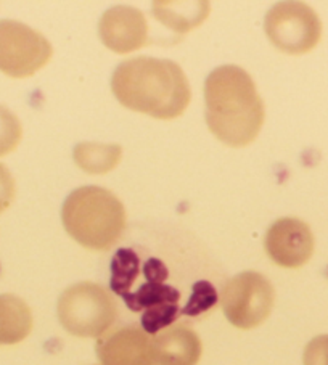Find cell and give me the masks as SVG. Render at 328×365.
I'll return each instance as SVG.
<instances>
[{
	"label": "cell",
	"instance_id": "6da1fadb",
	"mask_svg": "<svg viewBox=\"0 0 328 365\" xmlns=\"http://www.w3.org/2000/svg\"><path fill=\"white\" fill-rule=\"evenodd\" d=\"M111 91L125 108L156 119L179 118L192 98L178 63L151 56L123 61L113 73Z\"/></svg>",
	"mask_w": 328,
	"mask_h": 365
},
{
	"label": "cell",
	"instance_id": "7a4b0ae2",
	"mask_svg": "<svg viewBox=\"0 0 328 365\" xmlns=\"http://www.w3.org/2000/svg\"><path fill=\"white\" fill-rule=\"evenodd\" d=\"M205 98L207 128L220 142L240 148L256 140L266 110L253 78L243 68L214 69L206 78Z\"/></svg>",
	"mask_w": 328,
	"mask_h": 365
},
{
	"label": "cell",
	"instance_id": "3957f363",
	"mask_svg": "<svg viewBox=\"0 0 328 365\" xmlns=\"http://www.w3.org/2000/svg\"><path fill=\"white\" fill-rule=\"evenodd\" d=\"M63 225L71 238L93 251L110 250L125 229V207L106 188L81 187L69 195L61 210Z\"/></svg>",
	"mask_w": 328,
	"mask_h": 365
},
{
	"label": "cell",
	"instance_id": "277c9868",
	"mask_svg": "<svg viewBox=\"0 0 328 365\" xmlns=\"http://www.w3.org/2000/svg\"><path fill=\"white\" fill-rule=\"evenodd\" d=\"M168 277L166 264L150 257L140 264L134 283L121 297L132 312H142L140 327L151 336L171 327L182 314L180 292L166 283Z\"/></svg>",
	"mask_w": 328,
	"mask_h": 365
},
{
	"label": "cell",
	"instance_id": "5b68a950",
	"mask_svg": "<svg viewBox=\"0 0 328 365\" xmlns=\"http://www.w3.org/2000/svg\"><path fill=\"white\" fill-rule=\"evenodd\" d=\"M56 311L63 329L79 338H102L118 317V304L111 293L92 282L66 288Z\"/></svg>",
	"mask_w": 328,
	"mask_h": 365
},
{
	"label": "cell",
	"instance_id": "8992f818",
	"mask_svg": "<svg viewBox=\"0 0 328 365\" xmlns=\"http://www.w3.org/2000/svg\"><path fill=\"white\" fill-rule=\"evenodd\" d=\"M274 287L260 272H242L225 283L220 292L224 316L237 329L251 330L267 320L274 307Z\"/></svg>",
	"mask_w": 328,
	"mask_h": 365
},
{
	"label": "cell",
	"instance_id": "52a82bcc",
	"mask_svg": "<svg viewBox=\"0 0 328 365\" xmlns=\"http://www.w3.org/2000/svg\"><path fill=\"white\" fill-rule=\"evenodd\" d=\"M53 48L43 34L28 24L0 21V71L10 78H28L52 58Z\"/></svg>",
	"mask_w": 328,
	"mask_h": 365
},
{
	"label": "cell",
	"instance_id": "ba28073f",
	"mask_svg": "<svg viewBox=\"0 0 328 365\" xmlns=\"http://www.w3.org/2000/svg\"><path fill=\"white\" fill-rule=\"evenodd\" d=\"M264 29L272 46L287 53L304 52L315 39L314 15L301 4H277L266 15Z\"/></svg>",
	"mask_w": 328,
	"mask_h": 365
},
{
	"label": "cell",
	"instance_id": "9c48e42d",
	"mask_svg": "<svg viewBox=\"0 0 328 365\" xmlns=\"http://www.w3.org/2000/svg\"><path fill=\"white\" fill-rule=\"evenodd\" d=\"M100 39L116 53H130L148 43V23L134 7H113L100 18Z\"/></svg>",
	"mask_w": 328,
	"mask_h": 365
},
{
	"label": "cell",
	"instance_id": "30bf717a",
	"mask_svg": "<svg viewBox=\"0 0 328 365\" xmlns=\"http://www.w3.org/2000/svg\"><path fill=\"white\" fill-rule=\"evenodd\" d=\"M97 356L102 365H155L153 336L142 327H121L98 339Z\"/></svg>",
	"mask_w": 328,
	"mask_h": 365
},
{
	"label": "cell",
	"instance_id": "8fae6325",
	"mask_svg": "<svg viewBox=\"0 0 328 365\" xmlns=\"http://www.w3.org/2000/svg\"><path fill=\"white\" fill-rule=\"evenodd\" d=\"M267 256L282 267H296L311 251V237L304 224L296 219H280L270 225L264 240Z\"/></svg>",
	"mask_w": 328,
	"mask_h": 365
},
{
	"label": "cell",
	"instance_id": "7c38bea8",
	"mask_svg": "<svg viewBox=\"0 0 328 365\" xmlns=\"http://www.w3.org/2000/svg\"><path fill=\"white\" fill-rule=\"evenodd\" d=\"M203 346L187 325H171L153 336L155 365H198Z\"/></svg>",
	"mask_w": 328,
	"mask_h": 365
},
{
	"label": "cell",
	"instance_id": "4fadbf2b",
	"mask_svg": "<svg viewBox=\"0 0 328 365\" xmlns=\"http://www.w3.org/2000/svg\"><path fill=\"white\" fill-rule=\"evenodd\" d=\"M33 312L15 294H0V344H16L33 330Z\"/></svg>",
	"mask_w": 328,
	"mask_h": 365
},
{
	"label": "cell",
	"instance_id": "5bb4252c",
	"mask_svg": "<svg viewBox=\"0 0 328 365\" xmlns=\"http://www.w3.org/2000/svg\"><path fill=\"white\" fill-rule=\"evenodd\" d=\"M153 14L164 26L185 34L197 28L210 15L207 2H155Z\"/></svg>",
	"mask_w": 328,
	"mask_h": 365
},
{
	"label": "cell",
	"instance_id": "9a60e30c",
	"mask_svg": "<svg viewBox=\"0 0 328 365\" xmlns=\"http://www.w3.org/2000/svg\"><path fill=\"white\" fill-rule=\"evenodd\" d=\"M74 161L82 171L89 174H106L115 169L123 156V148L116 143L86 142L76 145Z\"/></svg>",
	"mask_w": 328,
	"mask_h": 365
},
{
	"label": "cell",
	"instance_id": "2e32d148",
	"mask_svg": "<svg viewBox=\"0 0 328 365\" xmlns=\"http://www.w3.org/2000/svg\"><path fill=\"white\" fill-rule=\"evenodd\" d=\"M23 128L20 119L7 106L0 105V156H5L16 150L21 142Z\"/></svg>",
	"mask_w": 328,
	"mask_h": 365
},
{
	"label": "cell",
	"instance_id": "e0dca14e",
	"mask_svg": "<svg viewBox=\"0 0 328 365\" xmlns=\"http://www.w3.org/2000/svg\"><path fill=\"white\" fill-rule=\"evenodd\" d=\"M217 293L210 282L200 280L192 288V297L188 299L185 307H182V314L184 316H200L206 311H210L211 307L217 304Z\"/></svg>",
	"mask_w": 328,
	"mask_h": 365
},
{
	"label": "cell",
	"instance_id": "ac0fdd59",
	"mask_svg": "<svg viewBox=\"0 0 328 365\" xmlns=\"http://www.w3.org/2000/svg\"><path fill=\"white\" fill-rule=\"evenodd\" d=\"M16 193L15 179L11 173L0 163V214H2L7 207L14 203Z\"/></svg>",
	"mask_w": 328,
	"mask_h": 365
}]
</instances>
